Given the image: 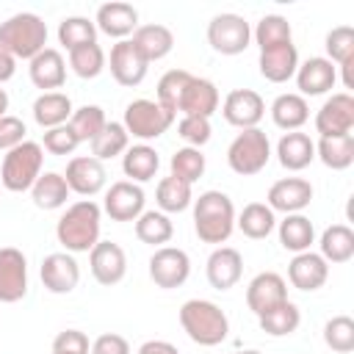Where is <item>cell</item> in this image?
Returning <instances> with one entry per match:
<instances>
[{"label": "cell", "instance_id": "6da1fadb", "mask_svg": "<svg viewBox=\"0 0 354 354\" xmlns=\"http://www.w3.org/2000/svg\"><path fill=\"white\" fill-rule=\"evenodd\" d=\"M100 224H102V207L94 199H77L58 218L55 238L69 254L91 252L94 243L100 241Z\"/></svg>", "mask_w": 354, "mask_h": 354}, {"label": "cell", "instance_id": "7a4b0ae2", "mask_svg": "<svg viewBox=\"0 0 354 354\" xmlns=\"http://www.w3.org/2000/svg\"><path fill=\"white\" fill-rule=\"evenodd\" d=\"M235 205L224 191H205L194 199V232L202 243H227L235 230Z\"/></svg>", "mask_w": 354, "mask_h": 354}, {"label": "cell", "instance_id": "3957f363", "mask_svg": "<svg viewBox=\"0 0 354 354\" xmlns=\"http://www.w3.org/2000/svg\"><path fill=\"white\" fill-rule=\"evenodd\" d=\"M180 326L196 346H218L230 335L227 313L210 299H188L180 307Z\"/></svg>", "mask_w": 354, "mask_h": 354}, {"label": "cell", "instance_id": "277c9868", "mask_svg": "<svg viewBox=\"0 0 354 354\" xmlns=\"http://www.w3.org/2000/svg\"><path fill=\"white\" fill-rule=\"evenodd\" d=\"M44 44H47V25L39 14L19 11L11 14L6 22H0V47L8 50L17 61L19 58L30 61L44 50Z\"/></svg>", "mask_w": 354, "mask_h": 354}, {"label": "cell", "instance_id": "5b68a950", "mask_svg": "<svg viewBox=\"0 0 354 354\" xmlns=\"http://www.w3.org/2000/svg\"><path fill=\"white\" fill-rule=\"evenodd\" d=\"M41 166H44V149H41V144L39 141H22L19 147H14V149H8L3 155L0 183L11 194L30 191L33 183L41 174Z\"/></svg>", "mask_w": 354, "mask_h": 354}, {"label": "cell", "instance_id": "8992f818", "mask_svg": "<svg viewBox=\"0 0 354 354\" xmlns=\"http://www.w3.org/2000/svg\"><path fill=\"white\" fill-rule=\"evenodd\" d=\"M268 160H271V141L260 127L241 130L227 147V166L241 177L260 174L268 166Z\"/></svg>", "mask_w": 354, "mask_h": 354}, {"label": "cell", "instance_id": "52a82bcc", "mask_svg": "<svg viewBox=\"0 0 354 354\" xmlns=\"http://www.w3.org/2000/svg\"><path fill=\"white\" fill-rule=\"evenodd\" d=\"M171 122H174V113H169V111H166L163 105H158L155 100H144V97L127 102L124 119H122L127 136L138 138L141 144L160 138V136L171 127Z\"/></svg>", "mask_w": 354, "mask_h": 354}, {"label": "cell", "instance_id": "ba28073f", "mask_svg": "<svg viewBox=\"0 0 354 354\" xmlns=\"http://www.w3.org/2000/svg\"><path fill=\"white\" fill-rule=\"evenodd\" d=\"M207 44L221 55H241L252 44V25L232 11L216 14L207 22Z\"/></svg>", "mask_w": 354, "mask_h": 354}, {"label": "cell", "instance_id": "9c48e42d", "mask_svg": "<svg viewBox=\"0 0 354 354\" xmlns=\"http://www.w3.org/2000/svg\"><path fill=\"white\" fill-rule=\"evenodd\" d=\"M191 277V257L185 249L177 246H160L152 252L149 257V279L163 288V290H174L180 285H185V279Z\"/></svg>", "mask_w": 354, "mask_h": 354}, {"label": "cell", "instance_id": "30bf717a", "mask_svg": "<svg viewBox=\"0 0 354 354\" xmlns=\"http://www.w3.org/2000/svg\"><path fill=\"white\" fill-rule=\"evenodd\" d=\"M315 130L321 138L348 136L354 130V97L348 91H337L326 97L315 113Z\"/></svg>", "mask_w": 354, "mask_h": 354}, {"label": "cell", "instance_id": "8fae6325", "mask_svg": "<svg viewBox=\"0 0 354 354\" xmlns=\"http://www.w3.org/2000/svg\"><path fill=\"white\" fill-rule=\"evenodd\" d=\"M221 116L238 130L257 127L266 116V102L254 88H232L221 102Z\"/></svg>", "mask_w": 354, "mask_h": 354}, {"label": "cell", "instance_id": "7c38bea8", "mask_svg": "<svg viewBox=\"0 0 354 354\" xmlns=\"http://www.w3.org/2000/svg\"><path fill=\"white\" fill-rule=\"evenodd\" d=\"M64 180L69 185L72 194L88 199V196H97L105 183H108V171L102 166V160L91 158V155H77L66 163V171H64Z\"/></svg>", "mask_w": 354, "mask_h": 354}, {"label": "cell", "instance_id": "4fadbf2b", "mask_svg": "<svg viewBox=\"0 0 354 354\" xmlns=\"http://www.w3.org/2000/svg\"><path fill=\"white\" fill-rule=\"evenodd\" d=\"M144 202H147V194L138 183L119 180L105 191L102 210L111 216V221H136L144 213Z\"/></svg>", "mask_w": 354, "mask_h": 354}, {"label": "cell", "instance_id": "5bb4252c", "mask_svg": "<svg viewBox=\"0 0 354 354\" xmlns=\"http://www.w3.org/2000/svg\"><path fill=\"white\" fill-rule=\"evenodd\" d=\"M88 268L100 285H105V288L119 285L127 274V254L113 241H97L94 249L88 252Z\"/></svg>", "mask_w": 354, "mask_h": 354}, {"label": "cell", "instance_id": "9a60e30c", "mask_svg": "<svg viewBox=\"0 0 354 354\" xmlns=\"http://www.w3.org/2000/svg\"><path fill=\"white\" fill-rule=\"evenodd\" d=\"M28 293V260L17 246L0 249V301L14 304Z\"/></svg>", "mask_w": 354, "mask_h": 354}, {"label": "cell", "instance_id": "2e32d148", "mask_svg": "<svg viewBox=\"0 0 354 354\" xmlns=\"http://www.w3.org/2000/svg\"><path fill=\"white\" fill-rule=\"evenodd\" d=\"M39 277H41V285L55 293V296H66L77 288L80 282V266L77 260L69 254V252H53L41 260V268H39Z\"/></svg>", "mask_w": 354, "mask_h": 354}, {"label": "cell", "instance_id": "e0dca14e", "mask_svg": "<svg viewBox=\"0 0 354 354\" xmlns=\"http://www.w3.org/2000/svg\"><path fill=\"white\" fill-rule=\"evenodd\" d=\"M105 61H108V66H111L113 80H116L119 86H127V88L138 86V83L147 77V69H149V64L144 61V55L136 50V44H133L130 39L116 41V44L111 47V55H108Z\"/></svg>", "mask_w": 354, "mask_h": 354}, {"label": "cell", "instance_id": "ac0fdd59", "mask_svg": "<svg viewBox=\"0 0 354 354\" xmlns=\"http://www.w3.org/2000/svg\"><path fill=\"white\" fill-rule=\"evenodd\" d=\"M310 202H313V185L304 177H282L268 188L266 196V205L274 213H285V216L301 213Z\"/></svg>", "mask_w": 354, "mask_h": 354}, {"label": "cell", "instance_id": "d6986e66", "mask_svg": "<svg viewBox=\"0 0 354 354\" xmlns=\"http://www.w3.org/2000/svg\"><path fill=\"white\" fill-rule=\"evenodd\" d=\"M282 301H288V282L277 271H260L246 288V307L257 318Z\"/></svg>", "mask_w": 354, "mask_h": 354}, {"label": "cell", "instance_id": "ffe728a7", "mask_svg": "<svg viewBox=\"0 0 354 354\" xmlns=\"http://www.w3.org/2000/svg\"><path fill=\"white\" fill-rule=\"evenodd\" d=\"M296 86H299V94L307 100V97H321L326 91L335 88L337 83V66L324 58V55H313L307 58L304 64H299L296 69Z\"/></svg>", "mask_w": 354, "mask_h": 354}, {"label": "cell", "instance_id": "44dd1931", "mask_svg": "<svg viewBox=\"0 0 354 354\" xmlns=\"http://www.w3.org/2000/svg\"><path fill=\"white\" fill-rule=\"evenodd\" d=\"M243 274V257L238 249L232 246H216L207 257V266H205V277L210 282V288L216 290H230L238 285Z\"/></svg>", "mask_w": 354, "mask_h": 354}, {"label": "cell", "instance_id": "7402d4cb", "mask_svg": "<svg viewBox=\"0 0 354 354\" xmlns=\"http://www.w3.org/2000/svg\"><path fill=\"white\" fill-rule=\"evenodd\" d=\"M326 277H329V263L318 252H299L288 263V279L296 290L313 293V290L324 288Z\"/></svg>", "mask_w": 354, "mask_h": 354}, {"label": "cell", "instance_id": "603a6c76", "mask_svg": "<svg viewBox=\"0 0 354 354\" xmlns=\"http://www.w3.org/2000/svg\"><path fill=\"white\" fill-rule=\"evenodd\" d=\"M94 25H97V30H102L105 36L122 41V39H127V36L136 33V28H138V11H136L130 3H122V0L102 3V6L97 8Z\"/></svg>", "mask_w": 354, "mask_h": 354}, {"label": "cell", "instance_id": "cb8c5ba5", "mask_svg": "<svg viewBox=\"0 0 354 354\" xmlns=\"http://www.w3.org/2000/svg\"><path fill=\"white\" fill-rule=\"evenodd\" d=\"M28 75H30V83L41 88V94L55 91L66 80V61L55 47H44L39 55L28 61Z\"/></svg>", "mask_w": 354, "mask_h": 354}, {"label": "cell", "instance_id": "d4e9b609", "mask_svg": "<svg viewBox=\"0 0 354 354\" xmlns=\"http://www.w3.org/2000/svg\"><path fill=\"white\" fill-rule=\"evenodd\" d=\"M218 88H216V83L213 80H207V77H191L188 80V86H185V91H183V97H180V108H177V113H183V116H205V119H210L216 111H218Z\"/></svg>", "mask_w": 354, "mask_h": 354}, {"label": "cell", "instance_id": "484cf974", "mask_svg": "<svg viewBox=\"0 0 354 354\" xmlns=\"http://www.w3.org/2000/svg\"><path fill=\"white\" fill-rule=\"evenodd\" d=\"M277 160L288 171H301L315 160V141L301 130L285 133L277 141Z\"/></svg>", "mask_w": 354, "mask_h": 354}, {"label": "cell", "instance_id": "4316f807", "mask_svg": "<svg viewBox=\"0 0 354 354\" xmlns=\"http://www.w3.org/2000/svg\"><path fill=\"white\" fill-rule=\"evenodd\" d=\"M257 66H260V75L268 80V83H288L296 69H299V53H296V44H282V47H271V50H263L260 58H257Z\"/></svg>", "mask_w": 354, "mask_h": 354}, {"label": "cell", "instance_id": "83f0119b", "mask_svg": "<svg viewBox=\"0 0 354 354\" xmlns=\"http://www.w3.org/2000/svg\"><path fill=\"white\" fill-rule=\"evenodd\" d=\"M130 41H133L136 50L144 55V61L152 64V61H160V58H166V55L171 53V47H174V33H171L166 25L149 22V25H138Z\"/></svg>", "mask_w": 354, "mask_h": 354}, {"label": "cell", "instance_id": "f1b7e54d", "mask_svg": "<svg viewBox=\"0 0 354 354\" xmlns=\"http://www.w3.org/2000/svg\"><path fill=\"white\" fill-rule=\"evenodd\" d=\"M33 119H36V124L41 127V130H50V127H61V124H66L69 119H72V100H69V94H64V91H44V94H39L36 100H33Z\"/></svg>", "mask_w": 354, "mask_h": 354}, {"label": "cell", "instance_id": "f546056e", "mask_svg": "<svg viewBox=\"0 0 354 354\" xmlns=\"http://www.w3.org/2000/svg\"><path fill=\"white\" fill-rule=\"evenodd\" d=\"M160 169V155L149 144H133L122 155V171L130 183H149Z\"/></svg>", "mask_w": 354, "mask_h": 354}, {"label": "cell", "instance_id": "4dcf8cb0", "mask_svg": "<svg viewBox=\"0 0 354 354\" xmlns=\"http://www.w3.org/2000/svg\"><path fill=\"white\" fill-rule=\"evenodd\" d=\"M277 235H279L282 249L299 254V252H310L315 241V227L304 213H290L277 224Z\"/></svg>", "mask_w": 354, "mask_h": 354}, {"label": "cell", "instance_id": "1f68e13d", "mask_svg": "<svg viewBox=\"0 0 354 354\" xmlns=\"http://www.w3.org/2000/svg\"><path fill=\"white\" fill-rule=\"evenodd\" d=\"M310 119V105L301 94H279L274 102H271V122L285 130V133H293V130H301V124Z\"/></svg>", "mask_w": 354, "mask_h": 354}, {"label": "cell", "instance_id": "d6a6232c", "mask_svg": "<svg viewBox=\"0 0 354 354\" xmlns=\"http://www.w3.org/2000/svg\"><path fill=\"white\" fill-rule=\"evenodd\" d=\"M318 254L326 260V263H348L354 257V230L348 224H332L321 232V241H318Z\"/></svg>", "mask_w": 354, "mask_h": 354}, {"label": "cell", "instance_id": "836d02e7", "mask_svg": "<svg viewBox=\"0 0 354 354\" xmlns=\"http://www.w3.org/2000/svg\"><path fill=\"white\" fill-rule=\"evenodd\" d=\"M69 194L72 191H69L64 174H58V171H41L39 180L33 183V188H30L33 205L39 210H58V207H64Z\"/></svg>", "mask_w": 354, "mask_h": 354}, {"label": "cell", "instance_id": "e575fe53", "mask_svg": "<svg viewBox=\"0 0 354 354\" xmlns=\"http://www.w3.org/2000/svg\"><path fill=\"white\" fill-rule=\"evenodd\" d=\"M235 227H238L246 238L263 241V238H268V235L274 232L277 216H274V210H271L266 202H249V205L235 216Z\"/></svg>", "mask_w": 354, "mask_h": 354}, {"label": "cell", "instance_id": "d590c367", "mask_svg": "<svg viewBox=\"0 0 354 354\" xmlns=\"http://www.w3.org/2000/svg\"><path fill=\"white\" fill-rule=\"evenodd\" d=\"M315 158L332 169V171H343L354 163V133L348 136H329V138H318L315 144Z\"/></svg>", "mask_w": 354, "mask_h": 354}, {"label": "cell", "instance_id": "8d00e7d4", "mask_svg": "<svg viewBox=\"0 0 354 354\" xmlns=\"http://www.w3.org/2000/svg\"><path fill=\"white\" fill-rule=\"evenodd\" d=\"M155 202H158V210L160 213H183L194 205V188L177 177H163L158 183V191H155Z\"/></svg>", "mask_w": 354, "mask_h": 354}, {"label": "cell", "instance_id": "74e56055", "mask_svg": "<svg viewBox=\"0 0 354 354\" xmlns=\"http://www.w3.org/2000/svg\"><path fill=\"white\" fill-rule=\"evenodd\" d=\"M171 235H174V224L160 210H144L136 218V238L141 243H149V246L160 249V246H166L171 241Z\"/></svg>", "mask_w": 354, "mask_h": 354}, {"label": "cell", "instance_id": "f35d334b", "mask_svg": "<svg viewBox=\"0 0 354 354\" xmlns=\"http://www.w3.org/2000/svg\"><path fill=\"white\" fill-rule=\"evenodd\" d=\"M257 324H260V329H263L266 335H271V337H285V335H293V332L299 329V324H301V310L288 299V301L277 304L274 310H268L266 315H260Z\"/></svg>", "mask_w": 354, "mask_h": 354}, {"label": "cell", "instance_id": "ab89813d", "mask_svg": "<svg viewBox=\"0 0 354 354\" xmlns=\"http://www.w3.org/2000/svg\"><path fill=\"white\" fill-rule=\"evenodd\" d=\"M252 39L254 44L263 50H271V47H282V44H290L293 39V30H290V22L282 17V14H266L254 30H252Z\"/></svg>", "mask_w": 354, "mask_h": 354}, {"label": "cell", "instance_id": "60d3db41", "mask_svg": "<svg viewBox=\"0 0 354 354\" xmlns=\"http://www.w3.org/2000/svg\"><path fill=\"white\" fill-rule=\"evenodd\" d=\"M130 147V136L124 130L122 122H108L102 127V133L91 141V158L97 160H111L116 155H124V149Z\"/></svg>", "mask_w": 354, "mask_h": 354}, {"label": "cell", "instance_id": "b9f144b4", "mask_svg": "<svg viewBox=\"0 0 354 354\" xmlns=\"http://www.w3.org/2000/svg\"><path fill=\"white\" fill-rule=\"evenodd\" d=\"M66 124L72 127V133L77 136L80 144H83V141L91 144V141L102 133V127L108 124V119H105V111H102L100 105H80V108L72 111V119H69Z\"/></svg>", "mask_w": 354, "mask_h": 354}, {"label": "cell", "instance_id": "7bdbcfd3", "mask_svg": "<svg viewBox=\"0 0 354 354\" xmlns=\"http://www.w3.org/2000/svg\"><path fill=\"white\" fill-rule=\"evenodd\" d=\"M58 41L66 50H75V47H83V44L97 41V25H94V19H88V17H64L58 22Z\"/></svg>", "mask_w": 354, "mask_h": 354}, {"label": "cell", "instance_id": "ee69618b", "mask_svg": "<svg viewBox=\"0 0 354 354\" xmlns=\"http://www.w3.org/2000/svg\"><path fill=\"white\" fill-rule=\"evenodd\" d=\"M191 77H194V75H191V72H185V69H169V72L158 80L155 102H158V105H163L169 113H174V116H177L180 97H183V91H185V86H188V80H191Z\"/></svg>", "mask_w": 354, "mask_h": 354}, {"label": "cell", "instance_id": "f6af8a7d", "mask_svg": "<svg viewBox=\"0 0 354 354\" xmlns=\"http://www.w3.org/2000/svg\"><path fill=\"white\" fill-rule=\"evenodd\" d=\"M69 66H72V72L77 77L91 80V77H97L105 69V50L97 41L75 47V50H69Z\"/></svg>", "mask_w": 354, "mask_h": 354}, {"label": "cell", "instance_id": "bcb514c9", "mask_svg": "<svg viewBox=\"0 0 354 354\" xmlns=\"http://www.w3.org/2000/svg\"><path fill=\"white\" fill-rule=\"evenodd\" d=\"M205 155L196 149V147H183V149H177L174 155H171V160H169V169H171V177H177V180H183V183H188V185H194L202 174H205Z\"/></svg>", "mask_w": 354, "mask_h": 354}, {"label": "cell", "instance_id": "7dc6e473", "mask_svg": "<svg viewBox=\"0 0 354 354\" xmlns=\"http://www.w3.org/2000/svg\"><path fill=\"white\" fill-rule=\"evenodd\" d=\"M324 47H326L324 58H329L332 64H337V66L354 64V28H348V25L332 28L324 39Z\"/></svg>", "mask_w": 354, "mask_h": 354}, {"label": "cell", "instance_id": "c3c4849f", "mask_svg": "<svg viewBox=\"0 0 354 354\" xmlns=\"http://www.w3.org/2000/svg\"><path fill=\"white\" fill-rule=\"evenodd\" d=\"M324 343L337 354L354 351V321L348 315H335L324 324Z\"/></svg>", "mask_w": 354, "mask_h": 354}, {"label": "cell", "instance_id": "681fc988", "mask_svg": "<svg viewBox=\"0 0 354 354\" xmlns=\"http://www.w3.org/2000/svg\"><path fill=\"white\" fill-rule=\"evenodd\" d=\"M210 133H213V127H210V119H205V116H183L177 124V136L188 147H196V149L210 141Z\"/></svg>", "mask_w": 354, "mask_h": 354}, {"label": "cell", "instance_id": "f907efd6", "mask_svg": "<svg viewBox=\"0 0 354 354\" xmlns=\"http://www.w3.org/2000/svg\"><path fill=\"white\" fill-rule=\"evenodd\" d=\"M77 136L72 133L69 124H61V127H50L44 130L41 136V149H47L50 155H72L77 149Z\"/></svg>", "mask_w": 354, "mask_h": 354}, {"label": "cell", "instance_id": "816d5d0a", "mask_svg": "<svg viewBox=\"0 0 354 354\" xmlns=\"http://www.w3.org/2000/svg\"><path fill=\"white\" fill-rule=\"evenodd\" d=\"M91 343L80 329H64L53 340V354H88Z\"/></svg>", "mask_w": 354, "mask_h": 354}, {"label": "cell", "instance_id": "f5cc1de1", "mask_svg": "<svg viewBox=\"0 0 354 354\" xmlns=\"http://www.w3.org/2000/svg\"><path fill=\"white\" fill-rule=\"evenodd\" d=\"M25 133H28V127L19 116H3L0 119V149L8 152L14 147H19L22 141H28Z\"/></svg>", "mask_w": 354, "mask_h": 354}, {"label": "cell", "instance_id": "db71d44e", "mask_svg": "<svg viewBox=\"0 0 354 354\" xmlns=\"http://www.w3.org/2000/svg\"><path fill=\"white\" fill-rule=\"evenodd\" d=\"M88 354H130V343H127V337H122L116 332H105L91 343Z\"/></svg>", "mask_w": 354, "mask_h": 354}, {"label": "cell", "instance_id": "11a10c76", "mask_svg": "<svg viewBox=\"0 0 354 354\" xmlns=\"http://www.w3.org/2000/svg\"><path fill=\"white\" fill-rule=\"evenodd\" d=\"M138 354H180V351L169 340H147V343H141Z\"/></svg>", "mask_w": 354, "mask_h": 354}, {"label": "cell", "instance_id": "9f6ffc18", "mask_svg": "<svg viewBox=\"0 0 354 354\" xmlns=\"http://www.w3.org/2000/svg\"><path fill=\"white\" fill-rule=\"evenodd\" d=\"M14 72H17V58H14L8 50H3V47H0V83L11 80V77H14Z\"/></svg>", "mask_w": 354, "mask_h": 354}, {"label": "cell", "instance_id": "6f0895ef", "mask_svg": "<svg viewBox=\"0 0 354 354\" xmlns=\"http://www.w3.org/2000/svg\"><path fill=\"white\" fill-rule=\"evenodd\" d=\"M3 116H8V94H6V88H0V119Z\"/></svg>", "mask_w": 354, "mask_h": 354}, {"label": "cell", "instance_id": "680465c9", "mask_svg": "<svg viewBox=\"0 0 354 354\" xmlns=\"http://www.w3.org/2000/svg\"><path fill=\"white\" fill-rule=\"evenodd\" d=\"M230 354H260L257 348H246V351H230Z\"/></svg>", "mask_w": 354, "mask_h": 354}]
</instances>
